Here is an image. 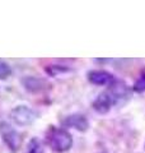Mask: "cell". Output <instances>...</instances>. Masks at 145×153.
Returning a JSON list of instances; mask_svg holds the SVG:
<instances>
[{"mask_svg": "<svg viewBox=\"0 0 145 153\" xmlns=\"http://www.w3.org/2000/svg\"><path fill=\"white\" fill-rule=\"evenodd\" d=\"M22 84L23 87L26 88L28 92L31 93H40L43 92L47 88V82L43 78H40V76H26V78L22 79Z\"/></svg>", "mask_w": 145, "mask_h": 153, "instance_id": "obj_7", "label": "cell"}, {"mask_svg": "<svg viewBox=\"0 0 145 153\" xmlns=\"http://www.w3.org/2000/svg\"><path fill=\"white\" fill-rule=\"evenodd\" d=\"M46 140H47V144L51 147V149L57 153L67 152L72 147L71 134L62 128L50 126L46 134Z\"/></svg>", "mask_w": 145, "mask_h": 153, "instance_id": "obj_1", "label": "cell"}, {"mask_svg": "<svg viewBox=\"0 0 145 153\" xmlns=\"http://www.w3.org/2000/svg\"><path fill=\"white\" fill-rule=\"evenodd\" d=\"M43 146L42 143L37 139V138H32L27 146L26 153H43Z\"/></svg>", "mask_w": 145, "mask_h": 153, "instance_id": "obj_9", "label": "cell"}, {"mask_svg": "<svg viewBox=\"0 0 145 153\" xmlns=\"http://www.w3.org/2000/svg\"><path fill=\"white\" fill-rule=\"evenodd\" d=\"M87 76H88L89 82L95 85H111L116 80L113 74H111L109 71L102 70V69L90 70V71H88Z\"/></svg>", "mask_w": 145, "mask_h": 153, "instance_id": "obj_6", "label": "cell"}, {"mask_svg": "<svg viewBox=\"0 0 145 153\" xmlns=\"http://www.w3.org/2000/svg\"><path fill=\"white\" fill-rule=\"evenodd\" d=\"M0 134H1L3 142L8 146V148L13 152H17L22 144V135L17 130L9 125L8 123H0Z\"/></svg>", "mask_w": 145, "mask_h": 153, "instance_id": "obj_2", "label": "cell"}, {"mask_svg": "<svg viewBox=\"0 0 145 153\" xmlns=\"http://www.w3.org/2000/svg\"><path fill=\"white\" fill-rule=\"evenodd\" d=\"M108 92L112 96L115 105H122L127 101L131 96V92H130V87L129 85L122 82V80H117L116 79L115 82L108 85Z\"/></svg>", "mask_w": 145, "mask_h": 153, "instance_id": "obj_4", "label": "cell"}, {"mask_svg": "<svg viewBox=\"0 0 145 153\" xmlns=\"http://www.w3.org/2000/svg\"><path fill=\"white\" fill-rule=\"evenodd\" d=\"M61 124H62V126H65V128H72L79 131H87L89 128L88 119L81 114H71L69 116H66L64 120L61 121Z\"/></svg>", "mask_w": 145, "mask_h": 153, "instance_id": "obj_5", "label": "cell"}, {"mask_svg": "<svg viewBox=\"0 0 145 153\" xmlns=\"http://www.w3.org/2000/svg\"><path fill=\"white\" fill-rule=\"evenodd\" d=\"M10 117L14 121V124H17L18 126H28L35 121L36 114L28 106L21 105V106H17L14 110H12Z\"/></svg>", "mask_w": 145, "mask_h": 153, "instance_id": "obj_3", "label": "cell"}, {"mask_svg": "<svg viewBox=\"0 0 145 153\" xmlns=\"http://www.w3.org/2000/svg\"><path fill=\"white\" fill-rule=\"evenodd\" d=\"M69 70V68H65L62 65H48L46 68V71L51 75H57L60 73H65V71Z\"/></svg>", "mask_w": 145, "mask_h": 153, "instance_id": "obj_11", "label": "cell"}, {"mask_svg": "<svg viewBox=\"0 0 145 153\" xmlns=\"http://www.w3.org/2000/svg\"><path fill=\"white\" fill-rule=\"evenodd\" d=\"M134 89L136 91V92H139V93H141V92L145 91V73H143L141 75L139 76V79L135 82Z\"/></svg>", "mask_w": 145, "mask_h": 153, "instance_id": "obj_12", "label": "cell"}, {"mask_svg": "<svg viewBox=\"0 0 145 153\" xmlns=\"http://www.w3.org/2000/svg\"><path fill=\"white\" fill-rule=\"evenodd\" d=\"M12 74V68H10V65H9L7 61H4L0 59V79L4 80V79H7L9 78Z\"/></svg>", "mask_w": 145, "mask_h": 153, "instance_id": "obj_10", "label": "cell"}, {"mask_svg": "<svg viewBox=\"0 0 145 153\" xmlns=\"http://www.w3.org/2000/svg\"><path fill=\"white\" fill-rule=\"evenodd\" d=\"M113 105L115 101L112 96L109 94L108 91H104V92L98 94V97L93 101V108L99 114H107Z\"/></svg>", "mask_w": 145, "mask_h": 153, "instance_id": "obj_8", "label": "cell"}]
</instances>
